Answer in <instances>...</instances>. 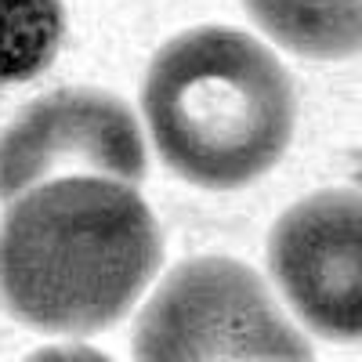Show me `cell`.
Wrapping results in <instances>:
<instances>
[{
  "label": "cell",
  "instance_id": "obj_5",
  "mask_svg": "<svg viewBox=\"0 0 362 362\" xmlns=\"http://www.w3.org/2000/svg\"><path fill=\"white\" fill-rule=\"evenodd\" d=\"M362 206L355 189L293 203L268 239V268L293 312L329 341L362 334Z\"/></svg>",
  "mask_w": 362,
  "mask_h": 362
},
{
  "label": "cell",
  "instance_id": "obj_1",
  "mask_svg": "<svg viewBox=\"0 0 362 362\" xmlns=\"http://www.w3.org/2000/svg\"><path fill=\"white\" fill-rule=\"evenodd\" d=\"M160 257V225L131 181L66 174L11 199L0 305L40 334H98L127 315Z\"/></svg>",
  "mask_w": 362,
  "mask_h": 362
},
{
  "label": "cell",
  "instance_id": "obj_3",
  "mask_svg": "<svg viewBox=\"0 0 362 362\" xmlns=\"http://www.w3.org/2000/svg\"><path fill=\"white\" fill-rule=\"evenodd\" d=\"M134 358H312L254 268L232 257L177 264L134 326Z\"/></svg>",
  "mask_w": 362,
  "mask_h": 362
},
{
  "label": "cell",
  "instance_id": "obj_4",
  "mask_svg": "<svg viewBox=\"0 0 362 362\" xmlns=\"http://www.w3.org/2000/svg\"><path fill=\"white\" fill-rule=\"evenodd\" d=\"M98 170L105 177H145V145L134 112L105 90L69 87L37 98L0 134V199H15L51 174Z\"/></svg>",
  "mask_w": 362,
  "mask_h": 362
},
{
  "label": "cell",
  "instance_id": "obj_6",
  "mask_svg": "<svg viewBox=\"0 0 362 362\" xmlns=\"http://www.w3.org/2000/svg\"><path fill=\"white\" fill-rule=\"evenodd\" d=\"M264 33L305 58H351L362 44L358 0H243Z\"/></svg>",
  "mask_w": 362,
  "mask_h": 362
},
{
  "label": "cell",
  "instance_id": "obj_7",
  "mask_svg": "<svg viewBox=\"0 0 362 362\" xmlns=\"http://www.w3.org/2000/svg\"><path fill=\"white\" fill-rule=\"evenodd\" d=\"M66 37L58 0H0V83L40 76Z\"/></svg>",
  "mask_w": 362,
  "mask_h": 362
},
{
  "label": "cell",
  "instance_id": "obj_2",
  "mask_svg": "<svg viewBox=\"0 0 362 362\" xmlns=\"http://www.w3.org/2000/svg\"><path fill=\"white\" fill-rule=\"evenodd\" d=\"M141 109L163 163L199 189H239L268 174L293 138V83L261 40L199 25L163 44Z\"/></svg>",
  "mask_w": 362,
  "mask_h": 362
}]
</instances>
